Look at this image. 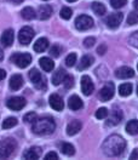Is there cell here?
Returning a JSON list of instances; mask_svg holds the SVG:
<instances>
[{
  "instance_id": "obj_1",
  "label": "cell",
  "mask_w": 138,
  "mask_h": 160,
  "mask_svg": "<svg viewBox=\"0 0 138 160\" xmlns=\"http://www.w3.org/2000/svg\"><path fill=\"white\" fill-rule=\"evenodd\" d=\"M102 149L108 157H119L126 149V141L119 135H111L104 141Z\"/></svg>"
},
{
  "instance_id": "obj_2",
  "label": "cell",
  "mask_w": 138,
  "mask_h": 160,
  "mask_svg": "<svg viewBox=\"0 0 138 160\" xmlns=\"http://www.w3.org/2000/svg\"><path fill=\"white\" fill-rule=\"evenodd\" d=\"M55 130H56V122L50 117H44V118L37 119L33 122V126H32V131L40 136L50 135Z\"/></svg>"
},
{
  "instance_id": "obj_3",
  "label": "cell",
  "mask_w": 138,
  "mask_h": 160,
  "mask_svg": "<svg viewBox=\"0 0 138 160\" xmlns=\"http://www.w3.org/2000/svg\"><path fill=\"white\" fill-rule=\"evenodd\" d=\"M17 147L16 141L12 138H6V140L0 142V159H6L15 152Z\"/></svg>"
},
{
  "instance_id": "obj_4",
  "label": "cell",
  "mask_w": 138,
  "mask_h": 160,
  "mask_svg": "<svg viewBox=\"0 0 138 160\" xmlns=\"http://www.w3.org/2000/svg\"><path fill=\"white\" fill-rule=\"evenodd\" d=\"M10 61L12 63H15L18 68H26L28 67L32 62V56L29 53H20V52H16L13 55H11Z\"/></svg>"
},
{
  "instance_id": "obj_5",
  "label": "cell",
  "mask_w": 138,
  "mask_h": 160,
  "mask_svg": "<svg viewBox=\"0 0 138 160\" xmlns=\"http://www.w3.org/2000/svg\"><path fill=\"white\" fill-rule=\"evenodd\" d=\"M29 79H30V81L35 85V88L39 89V90H45L46 86H47L45 77H42L41 73H40L38 69H35V68H33L32 70H29Z\"/></svg>"
},
{
  "instance_id": "obj_6",
  "label": "cell",
  "mask_w": 138,
  "mask_h": 160,
  "mask_svg": "<svg viewBox=\"0 0 138 160\" xmlns=\"http://www.w3.org/2000/svg\"><path fill=\"white\" fill-rule=\"evenodd\" d=\"M34 35H35L34 29L32 27L26 26L18 33V41L22 45H29L30 42H32V40H33V38H34Z\"/></svg>"
},
{
  "instance_id": "obj_7",
  "label": "cell",
  "mask_w": 138,
  "mask_h": 160,
  "mask_svg": "<svg viewBox=\"0 0 138 160\" xmlns=\"http://www.w3.org/2000/svg\"><path fill=\"white\" fill-rule=\"evenodd\" d=\"M114 91H115V85L114 82L111 81H108L102 89L99 91V98L102 102H107V101H110L114 96Z\"/></svg>"
},
{
  "instance_id": "obj_8",
  "label": "cell",
  "mask_w": 138,
  "mask_h": 160,
  "mask_svg": "<svg viewBox=\"0 0 138 160\" xmlns=\"http://www.w3.org/2000/svg\"><path fill=\"white\" fill-rule=\"evenodd\" d=\"M26 104H27V101L24 100L23 97H21V96H15V97H11V98L6 101L7 108L11 110H16V112L23 109L26 107Z\"/></svg>"
},
{
  "instance_id": "obj_9",
  "label": "cell",
  "mask_w": 138,
  "mask_h": 160,
  "mask_svg": "<svg viewBox=\"0 0 138 160\" xmlns=\"http://www.w3.org/2000/svg\"><path fill=\"white\" fill-rule=\"evenodd\" d=\"M92 26H93V20L87 15H81L75 20V28L78 30H87L92 28Z\"/></svg>"
},
{
  "instance_id": "obj_10",
  "label": "cell",
  "mask_w": 138,
  "mask_h": 160,
  "mask_svg": "<svg viewBox=\"0 0 138 160\" xmlns=\"http://www.w3.org/2000/svg\"><path fill=\"white\" fill-rule=\"evenodd\" d=\"M122 20H124L122 12H115V13L109 15L107 21H106V23H107V26H108L109 28L114 29V28H118L119 26H120V23L122 22Z\"/></svg>"
},
{
  "instance_id": "obj_11",
  "label": "cell",
  "mask_w": 138,
  "mask_h": 160,
  "mask_svg": "<svg viewBox=\"0 0 138 160\" xmlns=\"http://www.w3.org/2000/svg\"><path fill=\"white\" fill-rule=\"evenodd\" d=\"M95 90V85L89 75H84L81 78V91L85 96H90Z\"/></svg>"
},
{
  "instance_id": "obj_12",
  "label": "cell",
  "mask_w": 138,
  "mask_h": 160,
  "mask_svg": "<svg viewBox=\"0 0 138 160\" xmlns=\"http://www.w3.org/2000/svg\"><path fill=\"white\" fill-rule=\"evenodd\" d=\"M13 40H15V32L13 29H6L4 30V33L1 34V38H0V42L4 48H9L13 44Z\"/></svg>"
},
{
  "instance_id": "obj_13",
  "label": "cell",
  "mask_w": 138,
  "mask_h": 160,
  "mask_svg": "<svg viewBox=\"0 0 138 160\" xmlns=\"http://www.w3.org/2000/svg\"><path fill=\"white\" fill-rule=\"evenodd\" d=\"M49 103L50 106H51V108L57 110V112H61V110H63V108H64V102L62 100V97L59 95H57V93H52L50 96Z\"/></svg>"
},
{
  "instance_id": "obj_14",
  "label": "cell",
  "mask_w": 138,
  "mask_h": 160,
  "mask_svg": "<svg viewBox=\"0 0 138 160\" xmlns=\"http://www.w3.org/2000/svg\"><path fill=\"white\" fill-rule=\"evenodd\" d=\"M122 112L120 109H113L110 115L108 117V120H107V125L108 126H115L118 125L119 122L122 120Z\"/></svg>"
},
{
  "instance_id": "obj_15",
  "label": "cell",
  "mask_w": 138,
  "mask_h": 160,
  "mask_svg": "<svg viewBox=\"0 0 138 160\" xmlns=\"http://www.w3.org/2000/svg\"><path fill=\"white\" fill-rule=\"evenodd\" d=\"M115 75H116V78H119V79H130V78H132L135 75V72H133L132 68L124 66V67H120V68L116 69Z\"/></svg>"
},
{
  "instance_id": "obj_16",
  "label": "cell",
  "mask_w": 138,
  "mask_h": 160,
  "mask_svg": "<svg viewBox=\"0 0 138 160\" xmlns=\"http://www.w3.org/2000/svg\"><path fill=\"white\" fill-rule=\"evenodd\" d=\"M9 85H10V89L12 91H18L23 86V78H22V75H20V74H13L11 77Z\"/></svg>"
},
{
  "instance_id": "obj_17",
  "label": "cell",
  "mask_w": 138,
  "mask_h": 160,
  "mask_svg": "<svg viewBox=\"0 0 138 160\" xmlns=\"http://www.w3.org/2000/svg\"><path fill=\"white\" fill-rule=\"evenodd\" d=\"M82 106H84V103H82V101H81V98H80L79 96L73 95V96L69 97L68 107L71 110H79L82 108Z\"/></svg>"
},
{
  "instance_id": "obj_18",
  "label": "cell",
  "mask_w": 138,
  "mask_h": 160,
  "mask_svg": "<svg viewBox=\"0 0 138 160\" xmlns=\"http://www.w3.org/2000/svg\"><path fill=\"white\" fill-rule=\"evenodd\" d=\"M40 155H41V149H40L39 147H32L29 149H27L24 153H23V157H24V159H28V160H37L40 158Z\"/></svg>"
},
{
  "instance_id": "obj_19",
  "label": "cell",
  "mask_w": 138,
  "mask_h": 160,
  "mask_svg": "<svg viewBox=\"0 0 138 160\" xmlns=\"http://www.w3.org/2000/svg\"><path fill=\"white\" fill-rule=\"evenodd\" d=\"M52 8L50 5H41L38 10V17L40 20L45 21V20H49L52 15Z\"/></svg>"
},
{
  "instance_id": "obj_20",
  "label": "cell",
  "mask_w": 138,
  "mask_h": 160,
  "mask_svg": "<svg viewBox=\"0 0 138 160\" xmlns=\"http://www.w3.org/2000/svg\"><path fill=\"white\" fill-rule=\"evenodd\" d=\"M81 122H80L79 120H73V121H70L68 124V126H67V133H68L69 136H74V135H76L80 130H81Z\"/></svg>"
},
{
  "instance_id": "obj_21",
  "label": "cell",
  "mask_w": 138,
  "mask_h": 160,
  "mask_svg": "<svg viewBox=\"0 0 138 160\" xmlns=\"http://www.w3.org/2000/svg\"><path fill=\"white\" fill-rule=\"evenodd\" d=\"M33 48H34V51L38 52V53L44 52V51L49 48V40L46 39V38H40V39H38L34 42V46Z\"/></svg>"
},
{
  "instance_id": "obj_22",
  "label": "cell",
  "mask_w": 138,
  "mask_h": 160,
  "mask_svg": "<svg viewBox=\"0 0 138 160\" xmlns=\"http://www.w3.org/2000/svg\"><path fill=\"white\" fill-rule=\"evenodd\" d=\"M39 63H40V67L42 68V70H45V72H52L53 68H55L53 61L51 60V58H49V57H42V58H40Z\"/></svg>"
},
{
  "instance_id": "obj_23",
  "label": "cell",
  "mask_w": 138,
  "mask_h": 160,
  "mask_svg": "<svg viewBox=\"0 0 138 160\" xmlns=\"http://www.w3.org/2000/svg\"><path fill=\"white\" fill-rule=\"evenodd\" d=\"M93 62H95V60H93V57H92V56H90V55H85V56L81 58V61H80L79 66H78V69L79 70L87 69Z\"/></svg>"
},
{
  "instance_id": "obj_24",
  "label": "cell",
  "mask_w": 138,
  "mask_h": 160,
  "mask_svg": "<svg viewBox=\"0 0 138 160\" xmlns=\"http://www.w3.org/2000/svg\"><path fill=\"white\" fill-rule=\"evenodd\" d=\"M64 77H66V72H64V69L61 68V69H58L57 72H55L52 74V84L56 85V86L59 85V84H62Z\"/></svg>"
},
{
  "instance_id": "obj_25",
  "label": "cell",
  "mask_w": 138,
  "mask_h": 160,
  "mask_svg": "<svg viewBox=\"0 0 138 160\" xmlns=\"http://www.w3.org/2000/svg\"><path fill=\"white\" fill-rule=\"evenodd\" d=\"M21 16H22L24 20L30 21V20H34V18L37 17V12L34 11V9H33V8L27 6V8H24L23 10L21 11Z\"/></svg>"
},
{
  "instance_id": "obj_26",
  "label": "cell",
  "mask_w": 138,
  "mask_h": 160,
  "mask_svg": "<svg viewBox=\"0 0 138 160\" xmlns=\"http://www.w3.org/2000/svg\"><path fill=\"white\" fill-rule=\"evenodd\" d=\"M91 9L93 10V12L96 13V15H98V16H103L104 13H106V6L102 4V2H99V1H95V2H92V5H91Z\"/></svg>"
},
{
  "instance_id": "obj_27",
  "label": "cell",
  "mask_w": 138,
  "mask_h": 160,
  "mask_svg": "<svg viewBox=\"0 0 138 160\" xmlns=\"http://www.w3.org/2000/svg\"><path fill=\"white\" fill-rule=\"evenodd\" d=\"M131 92H132V85L128 84V82L121 84V85L119 86V93H120V96H122V97H127V96H130Z\"/></svg>"
},
{
  "instance_id": "obj_28",
  "label": "cell",
  "mask_w": 138,
  "mask_h": 160,
  "mask_svg": "<svg viewBox=\"0 0 138 160\" xmlns=\"http://www.w3.org/2000/svg\"><path fill=\"white\" fill-rule=\"evenodd\" d=\"M126 131L130 135H137L138 133V120H131L126 125Z\"/></svg>"
},
{
  "instance_id": "obj_29",
  "label": "cell",
  "mask_w": 138,
  "mask_h": 160,
  "mask_svg": "<svg viewBox=\"0 0 138 160\" xmlns=\"http://www.w3.org/2000/svg\"><path fill=\"white\" fill-rule=\"evenodd\" d=\"M61 152H62L64 155L71 157V155H74V153H75V148H74L73 144H70V143H63L62 147H61Z\"/></svg>"
},
{
  "instance_id": "obj_30",
  "label": "cell",
  "mask_w": 138,
  "mask_h": 160,
  "mask_svg": "<svg viewBox=\"0 0 138 160\" xmlns=\"http://www.w3.org/2000/svg\"><path fill=\"white\" fill-rule=\"evenodd\" d=\"M17 122H18V120L16 119V118L9 117V118H6V119L2 121V129H11V128L16 126Z\"/></svg>"
},
{
  "instance_id": "obj_31",
  "label": "cell",
  "mask_w": 138,
  "mask_h": 160,
  "mask_svg": "<svg viewBox=\"0 0 138 160\" xmlns=\"http://www.w3.org/2000/svg\"><path fill=\"white\" fill-rule=\"evenodd\" d=\"M138 23V11H132L127 17V24L132 26V24H137Z\"/></svg>"
},
{
  "instance_id": "obj_32",
  "label": "cell",
  "mask_w": 138,
  "mask_h": 160,
  "mask_svg": "<svg viewBox=\"0 0 138 160\" xmlns=\"http://www.w3.org/2000/svg\"><path fill=\"white\" fill-rule=\"evenodd\" d=\"M59 15H61V17L63 18V20H69L70 17H71V15H73V11L70 8H67V6H64V8H62V10L59 12Z\"/></svg>"
},
{
  "instance_id": "obj_33",
  "label": "cell",
  "mask_w": 138,
  "mask_h": 160,
  "mask_svg": "<svg viewBox=\"0 0 138 160\" xmlns=\"http://www.w3.org/2000/svg\"><path fill=\"white\" fill-rule=\"evenodd\" d=\"M75 63H76V53H74V52L69 53L66 57V64L68 67H73V66H75Z\"/></svg>"
},
{
  "instance_id": "obj_34",
  "label": "cell",
  "mask_w": 138,
  "mask_h": 160,
  "mask_svg": "<svg viewBox=\"0 0 138 160\" xmlns=\"http://www.w3.org/2000/svg\"><path fill=\"white\" fill-rule=\"evenodd\" d=\"M128 42H130L131 46H133V48L138 49V30L137 32H135V33H132V34L130 35Z\"/></svg>"
},
{
  "instance_id": "obj_35",
  "label": "cell",
  "mask_w": 138,
  "mask_h": 160,
  "mask_svg": "<svg viewBox=\"0 0 138 160\" xmlns=\"http://www.w3.org/2000/svg\"><path fill=\"white\" fill-rule=\"evenodd\" d=\"M63 85H64L66 89H71L73 85H74V78H73L71 75L66 74V77H64V79H63Z\"/></svg>"
},
{
  "instance_id": "obj_36",
  "label": "cell",
  "mask_w": 138,
  "mask_h": 160,
  "mask_svg": "<svg viewBox=\"0 0 138 160\" xmlns=\"http://www.w3.org/2000/svg\"><path fill=\"white\" fill-rule=\"evenodd\" d=\"M127 2V0H110V5L114 9H121L122 6H125Z\"/></svg>"
},
{
  "instance_id": "obj_37",
  "label": "cell",
  "mask_w": 138,
  "mask_h": 160,
  "mask_svg": "<svg viewBox=\"0 0 138 160\" xmlns=\"http://www.w3.org/2000/svg\"><path fill=\"white\" fill-rule=\"evenodd\" d=\"M37 119H38V115H37V113H34V112L27 113V114L24 115V118H23V120H24L26 122H34Z\"/></svg>"
},
{
  "instance_id": "obj_38",
  "label": "cell",
  "mask_w": 138,
  "mask_h": 160,
  "mask_svg": "<svg viewBox=\"0 0 138 160\" xmlns=\"http://www.w3.org/2000/svg\"><path fill=\"white\" fill-rule=\"evenodd\" d=\"M108 109L107 108H99L97 112H96V118L97 119H106L108 117Z\"/></svg>"
},
{
  "instance_id": "obj_39",
  "label": "cell",
  "mask_w": 138,
  "mask_h": 160,
  "mask_svg": "<svg viewBox=\"0 0 138 160\" xmlns=\"http://www.w3.org/2000/svg\"><path fill=\"white\" fill-rule=\"evenodd\" d=\"M61 48H59L58 45H53L51 49H50V53H51V56H53V57H58L59 55H61Z\"/></svg>"
},
{
  "instance_id": "obj_40",
  "label": "cell",
  "mask_w": 138,
  "mask_h": 160,
  "mask_svg": "<svg viewBox=\"0 0 138 160\" xmlns=\"http://www.w3.org/2000/svg\"><path fill=\"white\" fill-rule=\"evenodd\" d=\"M95 42H96V39L90 37V38H86V39L84 40V46L85 48H92L95 45Z\"/></svg>"
},
{
  "instance_id": "obj_41",
  "label": "cell",
  "mask_w": 138,
  "mask_h": 160,
  "mask_svg": "<svg viewBox=\"0 0 138 160\" xmlns=\"http://www.w3.org/2000/svg\"><path fill=\"white\" fill-rule=\"evenodd\" d=\"M58 159V155L56 152H49L46 155H45V160H57Z\"/></svg>"
},
{
  "instance_id": "obj_42",
  "label": "cell",
  "mask_w": 138,
  "mask_h": 160,
  "mask_svg": "<svg viewBox=\"0 0 138 160\" xmlns=\"http://www.w3.org/2000/svg\"><path fill=\"white\" fill-rule=\"evenodd\" d=\"M106 51H107V48H106L104 45H101L98 49H97V52H98L99 55H104V53H106Z\"/></svg>"
},
{
  "instance_id": "obj_43",
  "label": "cell",
  "mask_w": 138,
  "mask_h": 160,
  "mask_svg": "<svg viewBox=\"0 0 138 160\" xmlns=\"http://www.w3.org/2000/svg\"><path fill=\"white\" fill-rule=\"evenodd\" d=\"M131 159H138V150L135 149L132 153H131V157H130Z\"/></svg>"
},
{
  "instance_id": "obj_44",
  "label": "cell",
  "mask_w": 138,
  "mask_h": 160,
  "mask_svg": "<svg viewBox=\"0 0 138 160\" xmlns=\"http://www.w3.org/2000/svg\"><path fill=\"white\" fill-rule=\"evenodd\" d=\"M5 78H6V72L4 69H0V81L4 80Z\"/></svg>"
},
{
  "instance_id": "obj_45",
  "label": "cell",
  "mask_w": 138,
  "mask_h": 160,
  "mask_svg": "<svg viewBox=\"0 0 138 160\" xmlns=\"http://www.w3.org/2000/svg\"><path fill=\"white\" fill-rule=\"evenodd\" d=\"M133 6H135V9L138 11V0H135V1H133Z\"/></svg>"
},
{
  "instance_id": "obj_46",
  "label": "cell",
  "mask_w": 138,
  "mask_h": 160,
  "mask_svg": "<svg viewBox=\"0 0 138 160\" xmlns=\"http://www.w3.org/2000/svg\"><path fill=\"white\" fill-rule=\"evenodd\" d=\"M12 2H15V4H21V2H23L24 0H11Z\"/></svg>"
},
{
  "instance_id": "obj_47",
  "label": "cell",
  "mask_w": 138,
  "mask_h": 160,
  "mask_svg": "<svg viewBox=\"0 0 138 160\" xmlns=\"http://www.w3.org/2000/svg\"><path fill=\"white\" fill-rule=\"evenodd\" d=\"M4 60V52H2V50H0V62Z\"/></svg>"
},
{
  "instance_id": "obj_48",
  "label": "cell",
  "mask_w": 138,
  "mask_h": 160,
  "mask_svg": "<svg viewBox=\"0 0 138 160\" xmlns=\"http://www.w3.org/2000/svg\"><path fill=\"white\" fill-rule=\"evenodd\" d=\"M67 1H69V2H74V1H76V0H67Z\"/></svg>"
},
{
  "instance_id": "obj_49",
  "label": "cell",
  "mask_w": 138,
  "mask_h": 160,
  "mask_svg": "<svg viewBox=\"0 0 138 160\" xmlns=\"http://www.w3.org/2000/svg\"><path fill=\"white\" fill-rule=\"evenodd\" d=\"M137 95H138V86H137Z\"/></svg>"
},
{
  "instance_id": "obj_50",
  "label": "cell",
  "mask_w": 138,
  "mask_h": 160,
  "mask_svg": "<svg viewBox=\"0 0 138 160\" xmlns=\"http://www.w3.org/2000/svg\"><path fill=\"white\" fill-rule=\"evenodd\" d=\"M137 69H138V64H137Z\"/></svg>"
},
{
  "instance_id": "obj_51",
  "label": "cell",
  "mask_w": 138,
  "mask_h": 160,
  "mask_svg": "<svg viewBox=\"0 0 138 160\" xmlns=\"http://www.w3.org/2000/svg\"><path fill=\"white\" fill-rule=\"evenodd\" d=\"M44 1H46V0H44Z\"/></svg>"
}]
</instances>
